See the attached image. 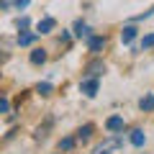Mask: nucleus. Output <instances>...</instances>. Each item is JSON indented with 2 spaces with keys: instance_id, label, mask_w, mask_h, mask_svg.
<instances>
[{
  "instance_id": "obj_1",
  "label": "nucleus",
  "mask_w": 154,
  "mask_h": 154,
  "mask_svg": "<svg viewBox=\"0 0 154 154\" xmlns=\"http://www.w3.org/2000/svg\"><path fill=\"white\" fill-rule=\"evenodd\" d=\"M98 88H100V80H98V77H85L82 82H80V90H82L88 98H95V95H98Z\"/></svg>"
},
{
  "instance_id": "obj_2",
  "label": "nucleus",
  "mask_w": 154,
  "mask_h": 154,
  "mask_svg": "<svg viewBox=\"0 0 154 154\" xmlns=\"http://www.w3.org/2000/svg\"><path fill=\"white\" fill-rule=\"evenodd\" d=\"M105 128H108L110 134H118V131H123V128H126V121H123L121 116H110L108 121H105Z\"/></svg>"
},
{
  "instance_id": "obj_3",
  "label": "nucleus",
  "mask_w": 154,
  "mask_h": 154,
  "mask_svg": "<svg viewBox=\"0 0 154 154\" xmlns=\"http://www.w3.org/2000/svg\"><path fill=\"white\" fill-rule=\"evenodd\" d=\"M103 49H105V36H90V38H88V51L100 54Z\"/></svg>"
},
{
  "instance_id": "obj_4",
  "label": "nucleus",
  "mask_w": 154,
  "mask_h": 154,
  "mask_svg": "<svg viewBox=\"0 0 154 154\" xmlns=\"http://www.w3.org/2000/svg\"><path fill=\"white\" fill-rule=\"evenodd\" d=\"M103 72H105V64H103L100 59H93V62L88 64V77H100Z\"/></svg>"
},
{
  "instance_id": "obj_5",
  "label": "nucleus",
  "mask_w": 154,
  "mask_h": 154,
  "mask_svg": "<svg viewBox=\"0 0 154 154\" xmlns=\"http://www.w3.org/2000/svg\"><path fill=\"white\" fill-rule=\"evenodd\" d=\"M54 26H57V21H54V18H41V21L36 23V31H38V33H49Z\"/></svg>"
},
{
  "instance_id": "obj_6",
  "label": "nucleus",
  "mask_w": 154,
  "mask_h": 154,
  "mask_svg": "<svg viewBox=\"0 0 154 154\" xmlns=\"http://www.w3.org/2000/svg\"><path fill=\"white\" fill-rule=\"evenodd\" d=\"M75 36L77 38H90V36H93V33H90V26L82 23V21H77L75 23Z\"/></svg>"
},
{
  "instance_id": "obj_7",
  "label": "nucleus",
  "mask_w": 154,
  "mask_h": 154,
  "mask_svg": "<svg viewBox=\"0 0 154 154\" xmlns=\"http://www.w3.org/2000/svg\"><path fill=\"white\" fill-rule=\"evenodd\" d=\"M131 144H134V146H139V149H141L144 144H146V134H144L141 128H134V131H131Z\"/></svg>"
},
{
  "instance_id": "obj_8",
  "label": "nucleus",
  "mask_w": 154,
  "mask_h": 154,
  "mask_svg": "<svg viewBox=\"0 0 154 154\" xmlns=\"http://www.w3.org/2000/svg\"><path fill=\"white\" fill-rule=\"evenodd\" d=\"M139 108H141L144 113H152L154 110V95H144V98L139 100Z\"/></svg>"
},
{
  "instance_id": "obj_9",
  "label": "nucleus",
  "mask_w": 154,
  "mask_h": 154,
  "mask_svg": "<svg viewBox=\"0 0 154 154\" xmlns=\"http://www.w3.org/2000/svg\"><path fill=\"white\" fill-rule=\"evenodd\" d=\"M36 36H38V31H33V33H18V46L33 44V41H36Z\"/></svg>"
},
{
  "instance_id": "obj_10",
  "label": "nucleus",
  "mask_w": 154,
  "mask_h": 154,
  "mask_svg": "<svg viewBox=\"0 0 154 154\" xmlns=\"http://www.w3.org/2000/svg\"><path fill=\"white\" fill-rule=\"evenodd\" d=\"M134 38H136V28H134V26H126V28L121 31V41H123V44H131Z\"/></svg>"
},
{
  "instance_id": "obj_11",
  "label": "nucleus",
  "mask_w": 154,
  "mask_h": 154,
  "mask_svg": "<svg viewBox=\"0 0 154 154\" xmlns=\"http://www.w3.org/2000/svg\"><path fill=\"white\" fill-rule=\"evenodd\" d=\"M46 62V51L44 49H33L31 51V64H44Z\"/></svg>"
},
{
  "instance_id": "obj_12",
  "label": "nucleus",
  "mask_w": 154,
  "mask_h": 154,
  "mask_svg": "<svg viewBox=\"0 0 154 154\" xmlns=\"http://www.w3.org/2000/svg\"><path fill=\"white\" fill-rule=\"evenodd\" d=\"M90 136H93V126H90V123H85V126L77 131V139H80V141H88Z\"/></svg>"
},
{
  "instance_id": "obj_13",
  "label": "nucleus",
  "mask_w": 154,
  "mask_h": 154,
  "mask_svg": "<svg viewBox=\"0 0 154 154\" xmlns=\"http://www.w3.org/2000/svg\"><path fill=\"white\" fill-rule=\"evenodd\" d=\"M36 93H38V95H49V93H51V85H49V82H38V85H36Z\"/></svg>"
},
{
  "instance_id": "obj_14",
  "label": "nucleus",
  "mask_w": 154,
  "mask_h": 154,
  "mask_svg": "<svg viewBox=\"0 0 154 154\" xmlns=\"http://www.w3.org/2000/svg\"><path fill=\"white\" fill-rule=\"evenodd\" d=\"M72 146H75V139H62V141H59V149H62V152H69Z\"/></svg>"
},
{
  "instance_id": "obj_15",
  "label": "nucleus",
  "mask_w": 154,
  "mask_h": 154,
  "mask_svg": "<svg viewBox=\"0 0 154 154\" xmlns=\"http://www.w3.org/2000/svg\"><path fill=\"white\" fill-rule=\"evenodd\" d=\"M152 46H154V33H149L141 38V49H152Z\"/></svg>"
},
{
  "instance_id": "obj_16",
  "label": "nucleus",
  "mask_w": 154,
  "mask_h": 154,
  "mask_svg": "<svg viewBox=\"0 0 154 154\" xmlns=\"http://www.w3.org/2000/svg\"><path fill=\"white\" fill-rule=\"evenodd\" d=\"M16 26H18V31H26V28L31 26V21H28V18L23 16V18H18V23H16Z\"/></svg>"
},
{
  "instance_id": "obj_17",
  "label": "nucleus",
  "mask_w": 154,
  "mask_h": 154,
  "mask_svg": "<svg viewBox=\"0 0 154 154\" xmlns=\"http://www.w3.org/2000/svg\"><path fill=\"white\" fill-rule=\"evenodd\" d=\"M13 5H16V0H0V8H3V11H11Z\"/></svg>"
},
{
  "instance_id": "obj_18",
  "label": "nucleus",
  "mask_w": 154,
  "mask_h": 154,
  "mask_svg": "<svg viewBox=\"0 0 154 154\" xmlns=\"http://www.w3.org/2000/svg\"><path fill=\"white\" fill-rule=\"evenodd\" d=\"M11 110V103H8V98H3L0 100V113H8Z\"/></svg>"
},
{
  "instance_id": "obj_19",
  "label": "nucleus",
  "mask_w": 154,
  "mask_h": 154,
  "mask_svg": "<svg viewBox=\"0 0 154 154\" xmlns=\"http://www.w3.org/2000/svg\"><path fill=\"white\" fill-rule=\"evenodd\" d=\"M28 3H31V0H16V8L18 11H21V8H28Z\"/></svg>"
}]
</instances>
